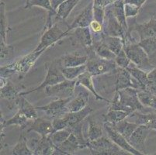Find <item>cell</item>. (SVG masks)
Returning a JSON list of instances; mask_svg holds the SVG:
<instances>
[{
	"label": "cell",
	"mask_w": 156,
	"mask_h": 155,
	"mask_svg": "<svg viewBox=\"0 0 156 155\" xmlns=\"http://www.w3.org/2000/svg\"><path fill=\"white\" fill-rule=\"evenodd\" d=\"M139 89L133 88L116 91L113 100L110 101L109 109H120L134 113L135 111L142 112L144 106L141 103L137 96Z\"/></svg>",
	"instance_id": "obj_1"
},
{
	"label": "cell",
	"mask_w": 156,
	"mask_h": 155,
	"mask_svg": "<svg viewBox=\"0 0 156 155\" xmlns=\"http://www.w3.org/2000/svg\"><path fill=\"white\" fill-rule=\"evenodd\" d=\"M88 62L86 63L87 71L93 76L104 75L111 72H115L117 65L115 60H107L98 56L93 49L87 51Z\"/></svg>",
	"instance_id": "obj_2"
},
{
	"label": "cell",
	"mask_w": 156,
	"mask_h": 155,
	"mask_svg": "<svg viewBox=\"0 0 156 155\" xmlns=\"http://www.w3.org/2000/svg\"><path fill=\"white\" fill-rule=\"evenodd\" d=\"M45 66L47 68V75L43 82L40 84L37 87L20 92V96H27V95H29L30 93L38 92L41 89H45L48 86L56 85V84L60 83V82L66 80L62 72V67L59 63L58 59L55 60V61L50 62V63H47Z\"/></svg>",
	"instance_id": "obj_3"
},
{
	"label": "cell",
	"mask_w": 156,
	"mask_h": 155,
	"mask_svg": "<svg viewBox=\"0 0 156 155\" xmlns=\"http://www.w3.org/2000/svg\"><path fill=\"white\" fill-rule=\"evenodd\" d=\"M87 147L91 154L96 155H124L127 151L120 148L109 137L101 136L97 140L88 141Z\"/></svg>",
	"instance_id": "obj_4"
},
{
	"label": "cell",
	"mask_w": 156,
	"mask_h": 155,
	"mask_svg": "<svg viewBox=\"0 0 156 155\" xmlns=\"http://www.w3.org/2000/svg\"><path fill=\"white\" fill-rule=\"evenodd\" d=\"M124 51L129 59L139 68H149L153 66L149 57L144 50L136 42H127L124 44Z\"/></svg>",
	"instance_id": "obj_5"
},
{
	"label": "cell",
	"mask_w": 156,
	"mask_h": 155,
	"mask_svg": "<svg viewBox=\"0 0 156 155\" xmlns=\"http://www.w3.org/2000/svg\"><path fill=\"white\" fill-rule=\"evenodd\" d=\"M69 33V31L66 30H62L58 25L55 23L51 27L45 29L44 33L42 34L41 41L38 46L34 51H41L43 49H48L49 47L54 45L56 42L62 40Z\"/></svg>",
	"instance_id": "obj_6"
},
{
	"label": "cell",
	"mask_w": 156,
	"mask_h": 155,
	"mask_svg": "<svg viewBox=\"0 0 156 155\" xmlns=\"http://www.w3.org/2000/svg\"><path fill=\"white\" fill-rule=\"evenodd\" d=\"M76 80H65L56 85H51L45 88V92L48 96L58 99H69L73 98L75 88L76 87Z\"/></svg>",
	"instance_id": "obj_7"
},
{
	"label": "cell",
	"mask_w": 156,
	"mask_h": 155,
	"mask_svg": "<svg viewBox=\"0 0 156 155\" xmlns=\"http://www.w3.org/2000/svg\"><path fill=\"white\" fill-rule=\"evenodd\" d=\"M106 26L104 25V33L106 35L113 37H119L125 40L127 35V31L125 30L121 24L119 23L117 19L113 14L110 5L106 7V14H105V20Z\"/></svg>",
	"instance_id": "obj_8"
},
{
	"label": "cell",
	"mask_w": 156,
	"mask_h": 155,
	"mask_svg": "<svg viewBox=\"0 0 156 155\" xmlns=\"http://www.w3.org/2000/svg\"><path fill=\"white\" fill-rule=\"evenodd\" d=\"M103 127H104L105 130L107 133L108 135V137L112 140V141L114 142L117 145H118L120 148H122L123 150H124L125 151H127V153H129L130 154H134V155H141L143 154L141 152L138 151L137 150H136L135 148L131 146V145L129 143L128 140L124 137L123 135L120 134L118 131H117L116 129L114 128L113 125L110 124L108 123H104L103 124Z\"/></svg>",
	"instance_id": "obj_9"
},
{
	"label": "cell",
	"mask_w": 156,
	"mask_h": 155,
	"mask_svg": "<svg viewBox=\"0 0 156 155\" xmlns=\"http://www.w3.org/2000/svg\"><path fill=\"white\" fill-rule=\"evenodd\" d=\"M115 72H116V82H115L116 91L127 89V88L143 89V87L141 86V84L130 75L127 68H122L117 67Z\"/></svg>",
	"instance_id": "obj_10"
},
{
	"label": "cell",
	"mask_w": 156,
	"mask_h": 155,
	"mask_svg": "<svg viewBox=\"0 0 156 155\" xmlns=\"http://www.w3.org/2000/svg\"><path fill=\"white\" fill-rule=\"evenodd\" d=\"M72 99V98L55 99L54 101L51 102L49 104L43 106H37L36 107V109L44 112L47 116L51 119L59 117V116H63L65 113H68L66 106H67L68 102Z\"/></svg>",
	"instance_id": "obj_11"
},
{
	"label": "cell",
	"mask_w": 156,
	"mask_h": 155,
	"mask_svg": "<svg viewBox=\"0 0 156 155\" xmlns=\"http://www.w3.org/2000/svg\"><path fill=\"white\" fill-rule=\"evenodd\" d=\"M47 49L41 50V51H33L31 53L25 55L20 59L14 62V66H15L16 73L20 75H26L28 72L31 69L37 60L40 58V56L46 51Z\"/></svg>",
	"instance_id": "obj_12"
},
{
	"label": "cell",
	"mask_w": 156,
	"mask_h": 155,
	"mask_svg": "<svg viewBox=\"0 0 156 155\" xmlns=\"http://www.w3.org/2000/svg\"><path fill=\"white\" fill-rule=\"evenodd\" d=\"M151 129L144 125H139L132 135L128 139V142L134 148L141 152L143 154H146L145 141L149 134Z\"/></svg>",
	"instance_id": "obj_13"
},
{
	"label": "cell",
	"mask_w": 156,
	"mask_h": 155,
	"mask_svg": "<svg viewBox=\"0 0 156 155\" xmlns=\"http://www.w3.org/2000/svg\"><path fill=\"white\" fill-rule=\"evenodd\" d=\"M134 32L138 34L140 40L150 37L156 36V14L153 15L151 19L144 23H134L131 27H129V32Z\"/></svg>",
	"instance_id": "obj_14"
},
{
	"label": "cell",
	"mask_w": 156,
	"mask_h": 155,
	"mask_svg": "<svg viewBox=\"0 0 156 155\" xmlns=\"http://www.w3.org/2000/svg\"><path fill=\"white\" fill-rule=\"evenodd\" d=\"M93 19V3L91 2L78 15L72 23L68 26L67 30L70 32L76 28L89 27Z\"/></svg>",
	"instance_id": "obj_15"
},
{
	"label": "cell",
	"mask_w": 156,
	"mask_h": 155,
	"mask_svg": "<svg viewBox=\"0 0 156 155\" xmlns=\"http://www.w3.org/2000/svg\"><path fill=\"white\" fill-rule=\"evenodd\" d=\"M31 131L36 132L42 136H51L55 132L52 121H51L50 119L40 117L33 120V122L28 128V130H27V132Z\"/></svg>",
	"instance_id": "obj_16"
},
{
	"label": "cell",
	"mask_w": 156,
	"mask_h": 155,
	"mask_svg": "<svg viewBox=\"0 0 156 155\" xmlns=\"http://www.w3.org/2000/svg\"><path fill=\"white\" fill-rule=\"evenodd\" d=\"M83 148L77 136L72 133L67 140L57 147L55 154H74L77 150Z\"/></svg>",
	"instance_id": "obj_17"
},
{
	"label": "cell",
	"mask_w": 156,
	"mask_h": 155,
	"mask_svg": "<svg viewBox=\"0 0 156 155\" xmlns=\"http://www.w3.org/2000/svg\"><path fill=\"white\" fill-rule=\"evenodd\" d=\"M32 122L33 120L28 119L25 115L21 113L20 111L18 110L17 113L9 119H5V120L1 116V133L3 131L5 127L12 126V125L20 126L21 128V130H23L26 127H29Z\"/></svg>",
	"instance_id": "obj_18"
},
{
	"label": "cell",
	"mask_w": 156,
	"mask_h": 155,
	"mask_svg": "<svg viewBox=\"0 0 156 155\" xmlns=\"http://www.w3.org/2000/svg\"><path fill=\"white\" fill-rule=\"evenodd\" d=\"M79 85H82L83 87L86 88L87 90L93 94V96H95L96 100H102V101H106L107 102H110L108 99H105L103 96H100L97 93L94 88V84L93 82V75L89 73L87 70L85 72H83L82 75H79V77L77 79V82H76V87Z\"/></svg>",
	"instance_id": "obj_19"
},
{
	"label": "cell",
	"mask_w": 156,
	"mask_h": 155,
	"mask_svg": "<svg viewBox=\"0 0 156 155\" xmlns=\"http://www.w3.org/2000/svg\"><path fill=\"white\" fill-rule=\"evenodd\" d=\"M76 40L84 48L86 52L93 49V37L91 30L89 27H79L75 29Z\"/></svg>",
	"instance_id": "obj_20"
},
{
	"label": "cell",
	"mask_w": 156,
	"mask_h": 155,
	"mask_svg": "<svg viewBox=\"0 0 156 155\" xmlns=\"http://www.w3.org/2000/svg\"><path fill=\"white\" fill-rule=\"evenodd\" d=\"M89 102V94L86 90L81 91L79 92L77 96L72 98L69 102H68L66 109L68 113H74L78 112L81 109H84L88 106Z\"/></svg>",
	"instance_id": "obj_21"
},
{
	"label": "cell",
	"mask_w": 156,
	"mask_h": 155,
	"mask_svg": "<svg viewBox=\"0 0 156 155\" xmlns=\"http://www.w3.org/2000/svg\"><path fill=\"white\" fill-rule=\"evenodd\" d=\"M127 118L133 119L134 120L133 123L137 125H144L147 126L151 130H156V114L154 113H140L137 111L132 113Z\"/></svg>",
	"instance_id": "obj_22"
},
{
	"label": "cell",
	"mask_w": 156,
	"mask_h": 155,
	"mask_svg": "<svg viewBox=\"0 0 156 155\" xmlns=\"http://www.w3.org/2000/svg\"><path fill=\"white\" fill-rule=\"evenodd\" d=\"M62 68L77 67L86 65L88 62V55H80L79 54L66 55L58 59Z\"/></svg>",
	"instance_id": "obj_23"
},
{
	"label": "cell",
	"mask_w": 156,
	"mask_h": 155,
	"mask_svg": "<svg viewBox=\"0 0 156 155\" xmlns=\"http://www.w3.org/2000/svg\"><path fill=\"white\" fill-rule=\"evenodd\" d=\"M15 101L16 104L18 106V110L20 111L28 119L34 120L38 118L36 107H34L30 102L24 98V96H19Z\"/></svg>",
	"instance_id": "obj_24"
},
{
	"label": "cell",
	"mask_w": 156,
	"mask_h": 155,
	"mask_svg": "<svg viewBox=\"0 0 156 155\" xmlns=\"http://www.w3.org/2000/svg\"><path fill=\"white\" fill-rule=\"evenodd\" d=\"M57 147L54 144L50 136H42L40 139L36 148L34 150V154L51 155L55 154Z\"/></svg>",
	"instance_id": "obj_25"
},
{
	"label": "cell",
	"mask_w": 156,
	"mask_h": 155,
	"mask_svg": "<svg viewBox=\"0 0 156 155\" xmlns=\"http://www.w3.org/2000/svg\"><path fill=\"white\" fill-rule=\"evenodd\" d=\"M93 112V108L91 106H87L84 109H81L78 112H74V113H67L63 115V117L65 120L67 121L69 126L76 123L83 122L86 118H87L89 115Z\"/></svg>",
	"instance_id": "obj_26"
},
{
	"label": "cell",
	"mask_w": 156,
	"mask_h": 155,
	"mask_svg": "<svg viewBox=\"0 0 156 155\" xmlns=\"http://www.w3.org/2000/svg\"><path fill=\"white\" fill-rule=\"evenodd\" d=\"M131 113H132L129 111L120 110V109H109L108 112L103 116V121L104 123L116 125L117 123L127 119Z\"/></svg>",
	"instance_id": "obj_27"
},
{
	"label": "cell",
	"mask_w": 156,
	"mask_h": 155,
	"mask_svg": "<svg viewBox=\"0 0 156 155\" xmlns=\"http://www.w3.org/2000/svg\"><path fill=\"white\" fill-rule=\"evenodd\" d=\"M80 0H65L56 9L55 19L65 20Z\"/></svg>",
	"instance_id": "obj_28"
},
{
	"label": "cell",
	"mask_w": 156,
	"mask_h": 155,
	"mask_svg": "<svg viewBox=\"0 0 156 155\" xmlns=\"http://www.w3.org/2000/svg\"><path fill=\"white\" fill-rule=\"evenodd\" d=\"M113 14L117 18L122 26L128 32L129 26L127 23V16H126L125 11H124V0H117L113 3L110 4Z\"/></svg>",
	"instance_id": "obj_29"
},
{
	"label": "cell",
	"mask_w": 156,
	"mask_h": 155,
	"mask_svg": "<svg viewBox=\"0 0 156 155\" xmlns=\"http://www.w3.org/2000/svg\"><path fill=\"white\" fill-rule=\"evenodd\" d=\"M93 49L95 53L99 57L107 60H114L117 55L107 47V45L102 41H94L93 45Z\"/></svg>",
	"instance_id": "obj_30"
},
{
	"label": "cell",
	"mask_w": 156,
	"mask_h": 155,
	"mask_svg": "<svg viewBox=\"0 0 156 155\" xmlns=\"http://www.w3.org/2000/svg\"><path fill=\"white\" fill-rule=\"evenodd\" d=\"M127 69L130 72V75H132L134 79L139 83L141 84V86L143 87V90H144L146 89V87L147 86V85L149 84L148 79H147V73L144 71H143L142 69H141V68H139L137 66H136L132 62H130V64L127 67Z\"/></svg>",
	"instance_id": "obj_31"
},
{
	"label": "cell",
	"mask_w": 156,
	"mask_h": 155,
	"mask_svg": "<svg viewBox=\"0 0 156 155\" xmlns=\"http://www.w3.org/2000/svg\"><path fill=\"white\" fill-rule=\"evenodd\" d=\"M103 41L116 55H118L124 48V39L119 37H113L104 34Z\"/></svg>",
	"instance_id": "obj_32"
},
{
	"label": "cell",
	"mask_w": 156,
	"mask_h": 155,
	"mask_svg": "<svg viewBox=\"0 0 156 155\" xmlns=\"http://www.w3.org/2000/svg\"><path fill=\"white\" fill-rule=\"evenodd\" d=\"M33 6H39L45 9L48 12V16L47 19V22L51 23L52 17L56 16V10L53 8L51 2V0H31L29 3L26 4L25 9H29Z\"/></svg>",
	"instance_id": "obj_33"
},
{
	"label": "cell",
	"mask_w": 156,
	"mask_h": 155,
	"mask_svg": "<svg viewBox=\"0 0 156 155\" xmlns=\"http://www.w3.org/2000/svg\"><path fill=\"white\" fill-rule=\"evenodd\" d=\"M139 125L137 123H133V122H130L127 119H124L123 121L120 122V123H117L116 125H113L114 128L121 135L125 137L127 140L130 138V136L132 135L134 130L137 129V127Z\"/></svg>",
	"instance_id": "obj_34"
},
{
	"label": "cell",
	"mask_w": 156,
	"mask_h": 155,
	"mask_svg": "<svg viewBox=\"0 0 156 155\" xmlns=\"http://www.w3.org/2000/svg\"><path fill=\"white\" fill-rule=\"evenodd\" d=\"M138 44L144 50L151 62L156 56V36L140 40Z\"/></svg>",
	"instance_id": "obj_35"
},
{
	"label": "cell",
	"mask_w": 156,
	"mask_h": 155,
	"mask_svg": "<svg viewBox=\"0 0 156 155\" xmlns=\"http://www.w3.org/2000/svg\"><path fill=\"white\" fill-rule=\"evenodd\" d=\"M89 130H88V141H93L103 136V130L100 125L90 115L88 116Z\"/></svg>",
	"instance_id": "obj_36"
},
{
	"label": "cell",
	"mask_w": 156,
	"mask_h": 155,
	"mask_svg": "<svg viewBox=\"0 0 156 155\" xmlns=\"http://www.w3.org/2000/svg\"><path fill=\"white\" fill-rule=\"evenodd\" d=\"M137 96L141 104L144 107L151 108L156 110V96L148 91L139 89Z\"/></svg>",
	"instance_id": "obj_37"
},
{
	"label": "cell",
	"mask_w": 156,
	"mask_h": 155,
	"mask_svg": "<svg viewBox=\"0 0 156 155\" xmlns=\"http://www.w3.org/2000/svg\"><path fill=\"white\" fill-rule=\"evenodd\" d=\"M12 154L15 155H33L32 150L30 149L27 143V136L21 133L20 138L16 144L15 145L13 150H12Z\"/></svg>",
	"instance_id": "obj_38"
},
{
	"label": "cell",
	"mask_w": 156,
	"mask_h": 155,
	"mask_svg": "<svg viewBox=\"0 0 156 155\" xmlns=\"http://www.w3.org/2000/svg\"><path fill=\"white\" fill-rule=\"evenodd\" d=\"M87 70L86 65H81L77 67H68V68H62V72L67 80H76L83 72Z\"/></svg>",
	"instance_id": "obj_39"
},
{
	"label": "cell",
	"mask_w": 156,
	"mask_h": 155,
	"mask_svg": "<svg viewBox=\"0 0 156 155\" xmlns=\"http://www.w3.org/2000/svg\"><path fill=\"white\" fill-rule=\"evenodd\" d=\"M1 98L8 100H16L20 96L18 89L9 82L7 81L6 83L1 86Z\"/></svg>",
	"instance_id": "obj_40"
},
{
	"label": "cell",
	"mask_w": 156,
	"mask_h": 155,
	"mask_svg": "<svg viewBox=\"0 0 156 155\" xmlns=\"http://www.w3.org/2000/svg\"><path fill=\"white\" fill-rule=\"evenodd\" d=\"M0 37H1V45H5L6 44V36L8 32L6 16H5V5L4 2H1L0 5Z\"/></svg>",
	"instance_id": "obj_41"
},
{
	"label": "cell",
	"mask_w": 156,
	"mask_h": 155,
	"mask_svg": "<svg viewBox=\"0 0 156 155\" xmlns=\"http://www.w3.org/2000/svg\"><path fill=\"white\" fill-rule=\"evenodd\" d=\"M71 131L69 130V128L66 129H63V130H57V131L54 132L50 136L52 142L54 144L58 147L60 144H62L63 142L69 138V136L71 135Z\"/></svg>",
	"instance_id": "obj_42"
},
{
	"label": "cell",
	"mask_w": 156,
	"mask_h": 155,
	"mask_svg": "<svg viewBox=\"0 0 156 155\" xmlns=\"http://www.w3.org/2000/svg\"><path fill=\"white\" fill-rule=\"evenodd\" d=\"M115 62L117 64V67L122 68H127L130 64V60L129 59L128 56L126 54L124 49L122 50L120 53L115 58Z\"/></svg>",
	"instance_id": "obj_43"
},
{
	"label": "cell",
	"mask_w": 156,
	"mask_h": 155,
	"mask_svg": "<svg viewBox=\"0 0 156 155\" xmlns=\"http://www.w3.org/2000/svg\"><path fill=\"white\" fill-rule=\"evenodd\" d=\"M15 74L17 73H16L13 63L11 64V65H5V66H1V68H0V76H1V78L8 79Z\"/></svg>",
	"instance_id": "obj_44"
},
{
	"label": "cell",
	"mask_w": 156,
	"mask_h": 155,
	"mask_svg": "<svg viewBox=\"0 0 156 155\" xmlns=\"http://www.w3.org/2000/svg\"><path fill=\"white\" fill-rule=\"evenodd\" d=\"M52 124H53L54 131H57V130H63V129H66L69 126L67 121L65 120L63 116H59V117H56L52 119Z\"/></svg>",
	"instance_id": "obj_45"
},
{
	"label": "cell",
	"mask_w": 156,
	"mask_h": 155,
	"mask_svg": "<svg viewBox=\"0 0 156 155\" xmlns=\"http://www.w3.org/2000/svg\"><path fill=\"white\" fill-rule=\"evenodd\" d=\"M105 14H106V8L93 6V18L95 20L100 22L102 24H104Z\"/></svg>",
	"instance_id": "obj_46"
},
{
	"label": "cell",
	"mask_w": 156,
	"mask_h": 155,
	"mask_svg": "<svg viewBox=\"0 0 156 155\" xmlns=\"http://www.w3.org/2000/svg\"><path fill=\"white\" fill-rule=\"evenodd\" d=\"M140 9H141L137 8V7L134 6V5H131V4L124 3V11H125V14L127 18L135 17L138 14Z\"/></svg>",
	"instance_id": "obj_47"
},
{
	"label": "cell",
	"mask_w": 156,
	"mask_h": 155,
	"mask_svg": "<svg viewBox=\"0 0 156 155\" xmlns=\"http://www.w3.org/2000/svg\"><path fill=\"white\" fill-rule=\"evenodd\" d=\"M13 47L9 45H1V60H5L10 58L13 53Z\"/></svg>",
	"instance_id": "obj_48"
},
{
	"label": "cell",
	"mask_w": 156,
	"mask_h": 155,
	"mask_svg": "<svg viewBox=\"0 0 156 155\" xmlns=\"http://www.w3.org/2000/svg\"><path fill=\"white\" fill-rule=\"evenodd\" d=\"M93 6L101 7V8H106L107 5H110V0H93Z\"/></svg>",
	"instance_id": "obj_49"
},
{
	"label": "cell",
	"mask_w": 156,
	"mask_h": 155,
	"mask_svg": "<svg viewBox=\"0 0 156 155\" xmlns=\"http://www.w3.org/2000/svg\"><path fill=\"white\" fill-rule=\"evenodd\" d=\"M147 76L149 84L156 85V68H153L152 70H151L148 73H147Z\"/></svg>",
	"instance_id": "obj_50"
},
{
	"label": "cell",
	"mask_w": 156,
	"mask_h": 155,
	"mask_svg": "<svg viewBox=\"0 0 156 155\" xmlns=\"http://www.w3.org/2000/svg\"><path fill=\"white\" fill-rule=\"evenodd\" d=\"M146 1L147 0H124V3L131 4V5H134L139 9L141 8V6L145 3Z\"/></svg>",
	"instance_id": "obj_51"
},
{
	"label": "cell",
	"mask_w": 156,
	"mask_h": 155,
	"mask_svg": "<svg viewBox=\"0 0 156 155\" xmlns=\"http://www.w3.org/2000/svg\"><path fill=\"white\" fill-rule=\"evenodd\" d=\"M146 91H148L151 93L154 94V96H156V85H152V84H148L146 89H144Z\"/></svg>",
	"instance_id": "obj_52"
},
{
	"label": "cell",
	"mask_w": 156,
	"mask_h": 155,
	"mask_svg": "<svg viewBox=\"0 0 156 155\" xmlns=\"http://www.w3.org/2000/svg\"><path fill=\"white\" fill-rule=\"evenodd\" d=\"M64 1H65V0H51V5L53 6V8L56 10L57 8L59 6V5L62 4Z\"/></svg>",
	"instance_id": "obj_53"
},
{
	"label": "cell",
	"mask_w": 156,
	"mask_h": 155,
	"mask_svg": "<svg viewBox=\"0 0 156 155\" xmlns=\"http://www.w3.org/2000/svg\"><path fill=\"white\" fill-rule=\"evenodd\" d=\"M31 0H26V4H27V3H29L30 2Z\"/></svg>",
	"instance_id": "obj_54"
},
{
	"label": "cell",
	"mask_w": 156,
	"mask_h": 155,
	"mask_svg": "<svg viewBox=\"0 0 156 155\" xmlns=\"http://www.w3.org/2000/svg\"><path fill=\"white\" fill-rule=\"evenodd\" d=\"M155 1H156V0H155Z\"/></svg>",
	"instance_id": "obj_55"
}]
</instances>
